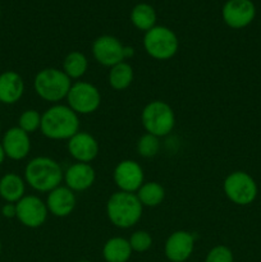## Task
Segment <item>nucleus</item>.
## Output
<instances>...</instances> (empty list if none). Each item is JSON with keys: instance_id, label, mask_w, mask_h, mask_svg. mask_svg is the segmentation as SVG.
<instances>
[{"instance_id": "obj_1", "label": "nucleus", "mask_w": 261, "mask_h": 262, "mask_svg": "<svg viewBox=\"0 0 261 262\" xmlns=\"http://www.w3.org/2000/svg\"><path fill=\"white\" fill-rule=\"evenodd\" d=\"M41 133L53 141H63L79 132V115L68 105L54 104L41 114Z\"/></svg>"}, {"instance_id": "obj_2", "label": "nucleus", "mask_w": 261, "mask_h": 262, "mask_svg": "<svg viewBox=\"0 0 261 262\" xmlns=\"http://www.w3.org/2000/svg\"><path fill=\"white\" fill-rule=\"evenodd\" d=\"M64 171L60 164L48 156H37L27 163L25 168V182L32 189L49 193L60 186Z\"/></svg>"}, {"instance_id": "obj_3", "label": "nucleus", "mask_w": 261, "mask_h": 262, "mask_svg": "<svg viewBox=\"0 0 261 262\" xmlns=\"http://www.w3.org/2000/svg\"><path fill=\"white\" fill-rule=\"evenodd\" d=\"M143 206L136 193L118 191L106 202V216L114 227L129 229L140 222Z\"/></svg>"}, {"instance_id": "obj_4", "label": "nucleus", "mask_w": 261, "mask_h": 262, "mask_svg": "<svg viewBox=\"0 0 261 262\" xmlns=\"http://www.w3.org/2000/svg\"><path fill=\"white\" fill-rule=\"evenodd\" d=\"M72 87V79L58 68H44L33 78V90L44 101L58 104L67 99Z\"/></svg>"}, {"instance_id": "obj_5", "label": "nucleus", "mask_w": 261, "mask_h": 262, "mask_svg": "<svg viewBox=\"0 0 261 262\" xmlns=\"http://www.w3.org/2000/svg\"><path fill=\"white\" fill-rule=\"evenodd\" d=\"M141 123L146 133L156 136V137H165L176 127V114L168 102L161 100H154L141 112Z\"/></svg>"}, {"instance_id": "obj_6", "label": "nucleus", "mask_w": 261, "mask_h": 262, "mask_svg": "<svg viewBox=\"0 0 261 262\" xmlns=\"http://www.w3.org/2000/svg\"><path fill=\"white\" fill-rule=\"evenodd\" d=\"M143 48L155 60H169L179 49V40L176 32L165 26H155L143 36Z\"/></svg>"}, {"instance_id": "obj_7", "label": "nucleus", "mask_w": 261, "mask_h": 262, "mask_svg": "<svg viewBox=\"0 0 261 262\" xmlns=\"http://www.w3.org/2000/svg\"><path fill=\"white\" fill-rule=\"evenodd\" d=\"M223 191L227 199L238 206H247L252 204L258 193L255 179L242 170L233 171L225 177Z\"/></svg>"}, {"instance_id": "obj_8", "label": "nucleus", "mask_w": 261, "mask_h": 262, "mask_svg": "<svg viewBox=\"0 0 261 262\" xmlns=\"http://www.w3.org/2000/svg\"><path fill=\"white\" fill-rule=\"evenodd\" d=\"M67 105L78 115H89L96 112L101 105V94L95 84L78 81L72 83L67 95Z\"/></svg>"}, {"instance_id": "obj_9", "label": "nucleus", "mask_w": 261, "mask_h": 262, "mask_svg": "<svg viewBox=\"0 0 261 262\" xmlns=\"http://www.w3.org/2000/svg\"><path fill=\"white\" fill-rule=\"evenodd\" d=\"M125 48L127 46L123 45L119 38L110 35H102L99 36L92 43V55L99 64L112 68L127 60Z\"/></svg>"}, {"instance_id": "obj_10", "label": "nucleus", "mask_w": 261, "mask_h": 262, "mask_svg": "<svg viewBox=\"0 0 261 262\" xmlns=\"http://www.w3.org/2000/svg\"><path fill=\"white\" fill-rule=\"evenodd\" d=\"M17 207V215L15 217L18 222L26 228L36 229L45 224L48 219L49 210L46 207V202H44L40 197L28 194L20 199L15 204Z\"/></svg>"}, {"instance_id": "obj_11", "label": "nucleus", "mask_w": 261, "mask_h": 262, "mask_svg": "<svg viewBox=\"0 0 261 262\" xmlns=\"http://www.w3.org/2000/svg\"><path fill=\"white\" fill-rule=\"evenodd\" d=\"M113 179L119 191L136 193L145 183V173L137 161L127 159L117 164L113 171Z\"/></svg>"}, {"instance_id": "obj_12", "label": "nucleus", "mask_w": 261, "mask_h": 262, "mask_svg": "<svg viewBox=\"0 0 261 262\" xmlns=\"http://www.w3.org/2000/svg\"><path fill=\"white\" fill-rule=\"evenodd\" d=\"M222 15L228 27L241 30L255 19L256 8L251 0H228L223 5Z\"/></svg>"}, {"instance_id": "obj_13", "label": "nucleus", "mask_w": 261, "mask_h": 262, "mask_svg": "<svg viewBox=\"0 0 261 262\" xmlns=\"http://www.w3.org/2000/svg\"><path fill=\"white\" fill-rule=\"evenodd\" d=\"M196 237L187 230H177L165 241L164 252L170 262H186L194 250Z\"/></svg>"}, {"instance_id": "obj_14", "label": "nucleus", "mask_w": 261, "mask_h": 262, "mask_svg": "<svg viewBox=\"0 0 261 262\" xmlns=\"http://www.w3.org/2000/svg\"><path fill=\"white\" fill-rule=\"evenodd\" d=\"M68 152L77 163L90 164L97 158L100 151L99 142L92 135L87 132H77L68 140Z\"/></svg>"}, {"instance_id": "obj_15", "label": "nucleus", "mask_w": 261, "mask_h": 262, "mask_svg": "<svg viewBox=\"0 0 261 262\" xmlns=\"http://www.w3.org/2000/svg\"><path fill=\"white\" fill-rule=\"evenodd\" d=\"M2 145L8 159L15 161L23 160L31 151L30 135L20 129L18 125L12 127L3 136Z\"/></svg>"}, {"instance_id": "obj_16", "label": "nucleus", "mask_w": 261, "mask_h": 262, "mask_svg": "<svg viewBox=\"0 0 261 262\" xmlns=\"http://www.w3.org/2000/svg\"><path fill=\"white\" fill-rule=\"evenodd\" d=\"M77 205L76 193L67 186H59L49 192L46 207L49 214L55 217H67L74 211Z\"/></svg>"}, {"instance_id": "obj_17", "label": "nucleus", "mask_w": 261, "mask_h": 262, "mask_svg": "<svg viewBox=\"0 0 261 262\" xmlns=\"http://www.w3.org/2000/svg\"><path fill=\"white\" fill-rule=\"evenodd\" d=\"M63 181L66 182V186L73 192H83L94 186L96 173L90 164L74 163L64 171Z\"/></svg>"}, {"instance_id": "obj_18", "label": "nucleus", "mask_w": 261, "mask_h": 262, "mask_svg": "<svg viewBox=\"0 0 261 262\" xmlns=\"http://www.w3.org/2000/svg\"><path fill=\"white\" fill-rule=\"evenodd\" d=\"M25 94V81L14 71H5L0 74V102L13 105L19 101Z\"/></svg>"}, {"instance_id": "obj_19", "label": "nucleus", "mask_w": 261, "mask_h": 262, "mask_svg": "<svg viewBox=\"0 0 261 262\" xmlns=\"http://www.w3.org/2000/svg\"><path fill=\"white\" fill-rule=\"evenodd\" d=\"M25 178L15 173H7L0 178V197L5 202L17 204L26 196Z\"/></svg>"}, {"instance_id": "obj_20", "label": "nucleus", "mask_w": 261, "mask_h": 262, "mask_svg": "<svg viewBox=\"0 0 261 262\" xmlns=\"http://www.w3.org/2000/svg\"><path fill=\"white\" fill-rule=\"evenodd\" d=\"M132 252L129 242L123 237L110 238L102 247V256L106 262H128Z\"/></svg>"}, {"instance_id": "obj_21", "label": "nucleus", "mask_w": 261, "mask_h": 262, "mask_svg": "<svg viewBox=\"0 0 261 262\" xmlns=\"http://www.w3.org/2000/svg\"><path fill=\"white\" fill-rule=\"evenodd\" d=\"M133 77H135V72H133L132 66L127 61H122L110 68L107 81L113 90L123 91L132 84Z\"/></svg>"}, {"instance_id": "obj_22", "label": "nucleus", "mask_w": 261, "mask_h": 262, "mask_svg": "<svg viewBox=\"0 0 261 262\" xmlns=\"http://www.w3.org/2000/svg\"><path fill=\"white\" fill-rule=\"evenodd\" d=\"M130 22L137 30L147 32L156 26V12L150 4L140 3L130 12Z\"/></svg>"}, {"instance_id": "obj_23", "label": "nucleus", "mask_w": 261, "mask_h": 262, "mask_svg": "<svg viewBox=\"0 0 261 262\" xmlns=\"http://www.w3.org/2000/svg\"><path fill=\"white\" fill-rule=\"evenodd\" d=\"M89 69V59L81 51H71L63 60V72L71 79H81Z\"/></svg>"}, {"instance_id": "obj_24", "label": "nucleus", "mask_w": 261, "mask_h": 262, "mask_svg": "<svg viewBox=\"0 0 261 262\" xmlns=\"http://www.w3.org/2000/svg\"><path fill=\"white\" fill-rule=\"evenodd\" d=\"M136 194L143 207H156L163 204L165 199V189L158 182H146Z\"/></svg>"}, {"instance_id": "obj_25", "label": "nucleus", "mask_w": 261, "mask_h": 262, "mask_svg": "<svg viewBox=\"0 0 261 262\" xmlns=\"http://www.w3.org/2000/svg\"><path fill=\"white\" fill-rule=\"evenodd\" d=\"M136 148H137L138 155L142 156V158H154L160 151V141H159V137H156V136L145 133V135H142L138 138Z\"/></svg>"}, {"instance_id": "obj_26", "label": "nucleus", "mask_w": 261, "mask_h": 262, "mask_svg": "<svg viewBox=\"0 0 261 262\" xmlns=\"http://www.w3.org/2000/svg\"><path fill=\"white\" fill-rule=\"evenodd\" d=\"M18 127L26 133H33L41 127V114L35 109L25 110L22 114L19 115L18 119Z\"/></svg>"}, {"instance_id": "obj_27", "label": "nucleus", "mask_w": 261, "mask_h": 262, "mask_svg": "<svg viewBox=\"0 0 261 262\" xmlns=\"http://www.w3.org/2000/svg\"><path fill=\"white\" fill-rule=\"evenodd\" d=\"M128 242H129L133 252L143 253L150 250L151 246H153V237L146 230H136L130 234Z\"/></svg>"}, {"instance_id": "obj_28", "label": "nucleus", "mask_w": 261, "mask_h": 262, "mask_svg": "<svg viewBox=\"0 0 261 262\" xmlns=\"http://www.w3.org/2000/svg\"><path fill=\"white\" fill-rule=\"evenodd\" d=\"M205 262H234V256L229 247L217 245L207 252Z\"/></svg>"}, {"instance_id": "obj_29", "label": "nucleus", "mask_w": 261, "mask_h": 262, "mask_svg": "<svg viewBox=\"0 0 261 262\" xmlns=\"http://www.w3.org/2000/svg\"><path fill=\"white\" fill-rule=\"evenodd\" d=\"M2 215L7 219H13L17 215V207L15 204H9V202H5L2 207Z\"/></svg>"}, {"instance_id": "obj_30", "label": "nucleus", "mask_w": 261, "mask_h": 262, "mask_svg": "<svg viewBox=\"0 0 261 262\" xmlns=\"http://www.w3.org/2000/svg\"><path fill=\"white\" fill-rule=\"evenodd\" d=\"M7 159V155H5L4 152V148H3V145L2 142H0V165H2L3 163H4V160Z\"/></svg>"}, {"instance_id": "obj_31", "label": "nucleus", "mask_w": 261, "mask_h": 262, "mask_svg": "<svg viewBox=\"0 0 261 262\" xmlns=\"http://www.w3.org/2000/svg\"><path fill=\"white\" fill-rule=\"evenodd\" d=\"M2 251H3V243H2V239H0V255H2Z\"/></svg>"}, {"instance_id": "obj_32", "label": "nucleus", "mask_w": 261, "mask_h": 262, "mask_svg": "<svg viewBox=\"0 0 261 262\" xmlns=\"http://www.w3.org/2000/svg\"><path fill=\"white\" fill-rule=\"evenodd\" d=\"M77 262H91V261H89V260H81V261H77Z\"/></svg>"}, {"instance_id": "obj_33", "label": "nucleus", "mask_w": 261, "mask_h": 262, "mask_svg": "<svg viewBox=\"0 0 261 262\" xmlns=\"http://www.w3.org/2000/svg\"><path fill=\"white\" fill-rule=\"evenodd\" d=\"M0 132H2V120H0Z\"/></svg>"}, {"instance_id": "obj_34", "label": "nucleus", "mask_w": 261, "mask_h": 262, "mask_svg": "<svg viewBox=\"0 0 261 262\" xmlns=\"http://www.w3.org/2000/svg\"><path fill=\"white\" fill-rule=\"evenodd\" d=\"M0 13H2V9H0Z\"/></svg>"}]
</instances>
